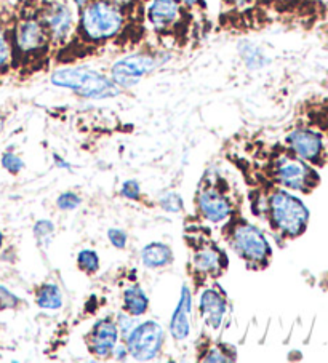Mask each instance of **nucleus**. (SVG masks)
<instances>
[{"instance_id":"f257e3e1","label":"nucleus","mask_w":328,"mask_h":363,"mask_svg":"<svg viewBox=\"0 0 328 363\" xmlns=\"http://www.w3.org/2000/svg\"><path fill=\"white\" fill-rule=\"evenodd\" d=\"M11 53L13 74L31 76L39 71L53 50L50 34L39 11V0H18L11 18Z\"/></svg>"},{"instance_id":"f03ea898","label":"nucleus","mask_w":328,"mask_h":363,"mask_svg":"<svg viewBox=\"0 0 328 363\" xmlns=\"http://www.w3.org/2000/svg\"><path fill=\"white\" fill-rule=\"evenodd\" d=\"M125 26V13L112 0H88L80 7L74 35L87 45L101 47L114 40Z\"/></svg>"},{"instance_id":"7ed1b4c3","label":"nucleus","mask_w":328,"mask_h":363,"mask_svg":"<svg viewBox=\"0 0 328 363\" xmlns=\"http://www.w3.org/2000/svg\"><path fill=\"white\" fill-rule=\"evenodd\" d=\"M261 205L266 213L270 228L285 237H298L305 233L309 220V211L301 202L285 189H274L266 199L258 197L251 206Z\"/></svg>"},{"instance_id":"20e7f679","label":"nucleus","mask_w":328,"mask_h":363,"mask_svg":"<svg viewBox=\"0 0 328 363\" xmlns=\"http://www.w3.org/2000/svg\"><path fill=\"white\" fill-rule=\"evenodd\" d=\"M50 80L55 86L71 90L79 96L90 99H109L121 93V89L112 82L111 77L84 66L61 67L52 74Z\"/></svg>"},{"instance_id":"39448f33","label":"nucleus","mask_w":328,"mask_h":363,"mask_svg":"<svg viewBox=\"0 0 328 363\" xmlns=\"http://www.w3.org/2000/svg\"><path fill=\"white\" fill-rule=\"evenodd\" d=\"M228 221L226 237L232 252L241 256L250 267H266L273 250L263 230L242 218L231 216Z\"/></svg>"},{"instance_id":"423d86ee","label":"nucleus","mask_w":328,"mask_h":363,"mask_svg":"<svg viewBox=\"0 0 328 363\" xmlns=\"http://www.w3.org/2000/svg\"><path fill=\"white\" fill-rule=\"evenodd\" d=\"M170 60L167 52H138L124 56L111 66V79L119 89H133L141 80L153 74L157 67Z\"/></svg>"},{"instance_id":"0eeeda50","label":"nucleus","mask_w":328,"mask_h":363,"mask_svg":"<svg viewBox=\"0 0 328 363\" xmlns=\"http://www.w3.org/2000/svg\"><path fill=\"white\" fill-rule=\"evenodd\" d=\"M39 11L53 50L66 47L75 30V18L67 0H39Z\"/></svg>"},{"instance_id":"6e6552de","label":"nucleus","mask_w":328,"mask_h":363,"mask_svg":"<svg viewBox=\"0 0 328 363\" xmlns=\"http://www.w3.org/2000/svg\"><path fill=\"white\" fill-rule=\"evenodd\" d=\"M165 342V331L160 323L146 320L135 325V328L125 336V347L133 360L149 362L160 354Z\"/></svg>"},{"instance_id":"1a4fd4ad","label":"nucleus","mask_w":328,"mask_h":363,"mask_svg":"<svg viewBox=\"0 0 328 363\" xmlns=\"http://www.w3.org/2000/svg\"><path fill=\"white\" fill-rule=\"evenodd\" d=\"M273 173L280 186L301 192L311 191L319 181L317 173L305 164V160L290 155H280L279 159H275Z\"/></svg>"},{"instance_id":"9d476101","label":"nucleus","mask_w":328,"mask_h":363,"mask_svg":"<svg viewBox=\"0 0 328 363\" xmlns=\"http://www.w3.org/2000/svg\"><path fill=\"white\" fill-rule=\"evenodd\" d=\"M189 10L178 0H149L146 7V20L154 33L160 35L175 34L185 24Z\"/></svg>"},{"instance_id":"9b49d317","label":"nucleus","mask_w":328,"mask_h":363,"mask_svg":"<svg viewBox=\"0 0 328 363\" xmlns=\"http://www.w3.org/2000/svg\"><path fill=\"white\" fill-rule=\"evenodd\" d=\"M195 202H197L200 216L208 223H224L234 215V208H232V202L228 194L213 186H205L199 189Z\"/></svg>"},{"instance_id":"f8f14e48","label":"nucleus","mask_w":328,"mask_h":363,"mask_svg":"<svg viewBox=\"0 0 328 363\" xmlns=\"http://www.w3.org/2000/svg\"><path fill=\"white\" fill-rule=\"evenodd\" d=\"M229 259L224 250L219 248L214 242H200L194 248L191 266L202 277L218 279L228 269Z\"/></svg>"},{"instance_id":"ddd939ff","label":"nucleus","mask_w":328,"mask_h":363,"mask_svg":"<svg viewBox=\"0 0 328 363\" xmlns=\"http://www.w3.org/2000/svg\"><path fill=\"white\" fill-rule=\"evenodd\" d=\"M119 344V328L112 317H103L93 325L87 335L88 352L101 360H107L114 355V349Z\"/></svg>"},{"instance_id":"4468645a","label":"nucleus","mask_w":328,"mask_h":363,"mask_svg":"<svg viewBox=\"0 0 328 363\" xmlns=\"http://www.w3.org/2000/svg\"><path fill=\"white\" fill-rule=\"evenodd\" d=\"M11 18L13 5L9 0H0V85L13 74V53H11Z\"/></svg>"},{"instance_id":"2eb2a0df","label":"nucleus","mask_w":328,"mask_h":363,"mask_svg":"<svg viewBox=\"0 0 328 363\" xmlns=\"http://www.w3.org/2000/svg\"><path fill=\"white\" fill-rule=\"evenodd\" d=\"M199 312L205 327L212 331H218L224 322L226 312H228V301L222 291L214 288H207L200 293Z\"/></svg>"},{"instance_id":"dca6fc26","label":"nucleus","mask_w":328,"mask_h":363,"mask_svg":"<svg viewBox=\"0 0 328 363\" xmlns=\"http://www.w3.org/2000/svg\"><path fill=\"white\" fill-rule=\"evenodd\" d=\"M191 315H192V293L187 285H182L180 301L170 320V335L175 341H185L191 335Z\"/></svg>"},{"instance_id":"f3484780","label":"nucleus","mask_w":328,"mask_h":363,"mask_svg":"<svg viewBox=\"0 0 328 363\" xmlns=\"http://www.w3.org/2000/svg\"><path fill=\"white\" fill-rule=\"evenodd\" d=\"M292 151L302 160H315L322 152V138L311 130H295L287 136Z\"/></svg>"},{"instance_id":"a211bd4d","label":"nucleus","mask_w":328,"mask_h":363,"mask_svg":"<svg viewBox=\"0 0 328 363\" xmlns=\"http://www.w3.org/2000/svg\"><path fill=\"white\" fill-rule=\"evenodd\" d=\"M141 262L148 269H162L173 262V252L167 243L151 242L141 250Z\"/></svg>"},{"instance_id":"6ab92c4d","label":"nucleus","mask_w":328,"mask_h":363,"mask_svg":"<svg viewBox=\"0 0 328 363\" xmlns=\"http://www.w3.org/2000/svg\"><path fill=\"white\" fill-rule=\"evenodd\" d=\"M122 303L124 312H127V314L133 317H141L149 311V298L146 296V293L143 291V288L140 285L125 288L122 295Z\"/></svg>"},{"instance_id":"aec40b11","label":"nucleus","mask_w":328,"mask_h":363,"mask_svg":"<svg viewBox=\"0 0 328 363\" xmlns=\"http://www.w3.org/2000/svg\"><path fill=\"white\" fill-rule=\"evenodd\" d=\"M34 296L35 304L39 306L40 309L58 311L62 308L61 288L56 284H52V281H45V284L37 286Z\"/></svg>"},{"instance_id":"412c9836","label":"nucleus","mask_w":328,"mask_h":363,"mask_svg":"<svg viewBox=\"0 0 328 363\" xmlns=\"http://www.w3.org/2000/svg\"><path fill=\"white\" fill-rule=\"evenodd\" d=\"M239 53H241L245 66L251 69V71H256V69L264 67L268 62L266 55L261 52V48L248 40H244L241 45H239Z\"/></svg>"},{"instance_id":"4be33fe9","label":"nucleus","mask_w":328,"mask_h":363,"mask_svg":"<svg viewBox=\"0 0 328 363\" xmlns=\"http://www.w3.org/2000/svg\"><path fill=\"white\" fill-rule=\"evenodd\" d=\"M77 267L82 272L93 275L99 271V256L94 250H82L77 255Z\"/></svg>"},{"instance_id":"5701e85b","label":"nucleus","mask_w":328,"mask_h":363,"mask_svg":"<svg viewBox=\"0 0 328 363\" xmlns=\"http://www.w3.org/2000/svg\"><path fill=\"white\" fill-rule=\"evenodd\" d=\"M55 224L48 220H39L34 224V235L39 245H48L53 239Z\"/></svg>"},{"instance_id":"b1692460","label":"nucleus","mask_w":328,"mask_h":363,"mask_svg":"<svg viewBox=\"0 0 328 363\" xmlns=\"http://www.w3.org/2000/svg\"><path fill=\"white\" fill-rule=\"evenodd\" d=\"M159 205H160V208L167 213H180V211H182V208H185L182 197L176 192H168L163 197H160Z\"/></svg>"},{"instance_id":"393cba45","label":"nucleus","mask_w":328,"mask_h":363,"mask_svg":"<svg viewBox=\"0 0 328 363\" xmlns=\"http://www.w3.org/2000/svg\"><path fill=\"white\" fill-rule=\"evenodd\" d=\"M205 357L202 360L204 362H232L236 360L234 357H229V347L222 346V344H213L208 347Z\"/></svg>"},{"instance_id":"a878e982","label":"nucleus","mask_w":328,"mask_h":363,"mask_svg":"<svg viewBox=\"0 0 328 363\" xmlns=\"http://www.w3.org/2000/svg\"><path fill=\"white\" fill-rule=\"evenodd\" d=\"M2 167L7 170L10 174H20L24 170V160L20 157V155H16L15 152H5L2 155Z\"/></svg>"},{"instance_id":"bb28decb","label":"nucleus","mask_w":328,"mask_h":363,"mask_svg":"<svg viewBox=\"0 0 328 363\" xmlns=\"http://www.w3.org/2000/svg\"><path fill=\"white\" fill-rule=\"evenodd\" d=\"M82 205V199L75 192H62L61 196L56 199V206L62 211H74Z\"/></svg>"},{"instance_id":"cd10ccee","label":"nucleus","mask_w":328,"mask_h":363,"mask_svg":"<svg viewBox=\"0 0 328 363\" xmlns=\"http://www.w3.org/2000/svg\"><path fill=\"white\" fill-rule=\"evenodd\" d=\"M21 304V299L15 293H11L9 288L0 285V311H11L18 309Z\"/></svg>"},{"instance_id":"c85d7f7f","label":"nucleus","mask_w":328,"mask_h":363,"mask_svg":"<svg viewBox=\"0 0 328 363\" xmlns=\"http://www.w3.org/2000/svg\"><path fill=\"white\" fill-rule=\"evenodd\" d=\"M107 239H109V242L112 243V247H116L119 250H124L125 247H127L129 235L124 229L111 228L109 230H107Z\"/></svg>"},{"instance_id":"c756f323","label":"nucleus","mask_w":328,"mask_h":363,"mask_svg":"<svg viewBox=\"0 0 328 363\" xmlns=\"http://www.w3.org/2000/svg\"><path fill=\"white\" fill-rule=\"evenodd\" d=\"M116 323H117V328H119V333H122V336L125 337L127 336L131 330L135 328V317L133 315H130V314H127V312H122V314H119V317H117V320H116Z\"/></svg>"},{"instance_id":"7c9ffc66","label":"nucleus","mask_w":328,"mask_h":363,"mask_svg":"<svg viewBox=\"0 0 328 363\" xmlns=\"http://www.w3.org/2000/svg\"><path fill=\"white\" fill-rule=\"evenodd\" d=\"M122 196L130 200H140L141 196V186L135 179H129L122 184Z\"/></svg>"},{"instance_id":"2f4dec72","label":"nucleus","mask_w":328,"mask_h":363,"mask_svg":"<svg viewBox=\"0 0 328 363\" xmlns=\"http://www.w3.org/2000/svg\"><path fill=\"white\" fill-rule=\"evenodd\" d=\"M178 2L182 5V7H186L187 10H205L207 5H205V0H178Z\"/></svg>"},{"instance_id":"473e14b6","label":"nucleus","mask_w":328,"mask_h":363,"mask_svg":"<svg viewBox=\"0 0 328 363\" xmlns=\"http://www.w3.org/2000/svg\"><path fill=\"white\" fill-rule=\"evenodd\" d=\"M223 2L228 5V7L237 9V10H244V9L250 7V5L253 4V0H223Z\"/></svg>"},{"instance_id":"72a5a7b5","label":"nucleus","mask_w":328,"mask_h":363,"mask_svg":"<svg viewBox=\"0 0 328 363\" xmlns=\"http://www.w3.org/2000/svg\"><path fill=\"white\" fill-rule=\"evenodd\" d=\"M112 2H114L117 7L121 9L124 13H125V11H129L130 9H135L136 7L138 0H112Z\"/></svg>"},{"instance_id":"f704fd0d","label":"nucleus","mask_w":328,"mask_h":363,"mask_svg":"<svg viewBox=\"0 0 328 363\" xmlns=\"http://www.w3.org/2000/svg\"><path fill=\"white\" fill-rule=\"evenodd\" d=\"M53 157H55V162H56V167L65 168V170H71V165H69V162H66L65 159H61L58 154H55Z\"/></svg>"},{"instance_id":"c9c22d12","label":"nucleus","mask_w":328,"mask_h":363,"mask_svg":"<svg viewBox=\"0 0 328 363\" xmlns=\"http://www.w3.org/2000/svg\"><path fill=\"white\" fill-rule=\"evenodd\" d=\"M72 2L75 4V7L80 9V7H84V5L88 2V0H72Z\"/></svg>"},{"instance_id":"e433bc0d","label":"nucleus","mask_w":328,"mask_h":363,"mask_svg":"<svg viewBox=\"0 0 328 363\" xmlns=\"http://www.w3.org/2000/svg\"><path fill=\"white\" fill-rule=\"evenodd\" d=\"M4 128H5V118L0 116V133H2Z\"/></svg>"},{"instance_id":"4c0bfd02","label":"nucleus","mask_w":328,"mask_h":363,"mask_svg":"<svg viewBox=\"0 0 328 363\" xmlns=\"http://www.w3.org/2000/svg\"><path fill=\"white\" fill-rule=\"evenodd\" d=\"M4 240H5V235L2 230H0V250H2V247H4Z\"/></svg>"}]
</instances>
